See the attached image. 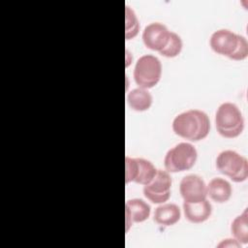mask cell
I'll return each instance as SVG.
<instances>
[{
	"label": "cell",
	"instance_id": "1",
	"mask_svg": "<svg viewBox=\"0 0 248 248\" xmlns=\"http://www.w3.org/2000/svg\"><path fill=\"white\" fill-rule=\"evenodd\" d=\"M172 130L182 139L199 141L208 136L210 121L205 112L200 109H189L175 116L172 121Z\"/></svg>",
	"mask_w": 248,
	"mask_h": 248
},
{
	"label": "cell",
	"instance_id": "2",
	"mask_svg": "<svg viewBox=\"0 0 248 248\" xmlns=\"http://www.w3.org/2000/svg\"><path fill=\"white\" fill-rule=\"evenodd\" d=\"M217 132L226 139L238 137L244 129V119L238 107L232 103L219 106L215 114Z\"/></svg>",
	"mask_w": 248,
	"mask_h": 248
},
{
	"label": "cell",
	"instance_id": "3",
	"mask_svg": "<svg viewBox=\"0 0 248 248\" xmlns=\"http://www.w3.org/2000/svg\"><path fill=\"white\" fill-rule=\"evenodd\" d=\"M162 77L161 61L154 55L146 54L140 57L134 69V79L139 87L143 89L153 88Z\"/></svg>",
	"mask_w": 248,
	"mask_h": 248
},
{
	"label": "cell",
	"instance_id": "4",
	"mask_svg": "<svg viewBox=\"0 0 248 248\" xmlns=\"http://www.w3.org/2000/svg\"><path fill=\"white\" fill-rule=\"evenodd\" d=\"M198 152L194 145L180 142L170 148L164 159L165 169L168 172H180L192 169L197 161Z\"/></svg>",
	"mask_w": 248,
	"mask_h": 248
},
{
	"label": "cell",
	"instance_id": "5",
	"mask_svg": "<svg viewBox=\"0 0 248 248\" xmlns=\"http://www.w3.org/2000/svg\"><path fill=\"white\" fill-rule=\"evenodd\" d=\"M216 168L234 182H243L248 177V161L232 150H225L216 158Z\"/></svg>",
	"mask_w": 248,
	"mask_h": 248
},
{
	"label": "cell",
	"instance_id": "6",
	"mask_svg": "<svg viewBox=\"0 0 248 248\" xmlns=\"http://www.w3.org/2000/svg\"><path fill=\"white\" fill-rule=\"evenodd\" d=\"M157 169L154 165L143 158H125V181L147 185L156 175Z\"/></svg>",
	"mask_w": 248,
	"mask_h": 248
},
{
	"label": "cell",
	"instance_id": "7",
	"mask_svg": "<svg viewBox=\"0 0 248 248\" xmlns=\"http://www.w3.org/2000/svg\"><path fill=\"white\" fill-rule=\"evenodd\" d=\"M171 177L167 170H158L154 178L143 187L144 197L153 203H164L170 197Z\"/></svg>",
	"mask_w": 248,
	"mask_h": 248
},
{
	"label": "cell",
	"instance_id": "8",
	"mask_svg": "<svg viewBox=\"0 0 248 248\" xmlns=\"http://www.w3.org/2000/svg\"><path fill=\"white\" fill-rule=\"evenodd\" d=\"M239 36L240 35L235 34L231 30L219 29L215 31L210 37V47L217 54L227 56L231 59L237 48Z\"/></svg>",
	"mask_w": 248,
	"mask_h": 248
},
{
	"label": "cell",
	"instance_id": "9",
	"mask_svg": "<svg viewBox=\"0 0 248 248\" xmlns=\"http://www.w3.org/2000/svg\"><path fill=\"white\" fill-rule=\"evenodd\" d=\"M179 192L185 202H197L206 199V184L197 174L184 176L179 184Z\"/></svg>",
	"mask_w": 248,
	"mask_h": 248
},
{
	"label": "cell",
	"instance_id": "10",
	"mask_svg": "<svg viewBox=\"0 0 248 248\" xmlns=\"http://www.w3.org/2000/svg\"><path fill=\"white\" fill-rule=\"evenodd\" d=\"M170 34V31L165 24L152 22L145 26L142 33V41L147 48L160 52L166 46Z\"/></svg>",
	"mask_w": 248,
	"mask_h": 248
},
{
	"label": "cell",
	"instance_id": "11",
	"mask_svg": "<svg viewBox=\"0 0 248 248\" xmlns=\"http://www.w3.org/2000/svg\"><path fill=\"white\" fill-rule=\"evenodd\" d=\"M150 206L141 199H132L126 202L125 215H126V231L133 223H141L148 219L150 215Z\"/></svg>",
	"mask_w": 248,
	"mask_h": 248
},
{
	"label": "cell",
	"instance_id": "12",
	"mask_svg": "<svg viewBox=\"0 0 248 248\" xmlns=\"http://www.w3.org/2000/svg\"><path fill=\"white\" fill-rule=\"evenodd\" d=\"M183 211L186 219L194 224H200L206 221L211 213L212 206L205 199L197 202H183Z\"/></svg>",
	"mask_w": 248,
	"mask_h": 248
},
{
	"label": "cell",
	"instance_id": "13",
	"mask_svg": "<svg viewBox=\"0 0 248 248\" xmlns=\"http://www.w3.org/2000/svg\"><path fill=\"white\" fill-rule=\"evenodd\" d=\"M206 192L213 202L224 203L231 199L232 189L229 181L224 178L215 177L206 185Z\"/></svg>",
	"mask_w": 248,
	"mask_h": 248
},
{
	"label": "cell",
	"instance_id": "14",
	"mask_svg": "<svg viewBox=\"0 0 248 248\" xmlns=\"http://www.w3.org/2000/svg\"><path fill=\"white\" fill-rule=\"evenodd\" d=\"M181 217L180 208L174 203L159 205L154 212V221L162 226H173Z\"/></svg>",
	"mask_w": 248,
	"mask_h": 248
},
{
	"label": "cell",
	"instance_id": "15",
	"mask_svg": "<svg viewBox=\"0 0 248 248\" xmlns=\"http://www.w3.org/2000/svg\"><path fill=\"white\" fill-rule=\"evenodd\" d=\"M153 98L147 89L135 88L127 96L129 107L136 111H145L150 108Z\"/></svg>",
	"mask_w": 248,
	"mask_h": 248
},
{
	"label": "cell",
	"instance_id": "16",
	"mask_svg": "<svg viewBox=\"0 0 248 248\" xmlns=\"http://www.w3.org/2000/svg\"><path fill=\"white\" fill-rule=\"evenodd\" d=\"M231 232L236 241L242 244L248 243V213L247 208L242 214L234 218L231 226Z\"/></svg>",
	"mask_w": 248,
	"mask_h": 248
},
{
	"label": "cell",
	"instance_id": "17",
	"mask_svg": "<svg viewBox=\"0 0 248 248\" xmlns=\"http://www.w3.org/2000/svg\"><path fill=\"white\" fill-rule=\"evenodd\" d=\"M182 46H183V44H182V40H181L180 36H178L176 33L170 31V38H169V41H168L166 46L159 53L165 57L173 58L180 54V52L182 50Z\"/></svg>",
	"mask_w": 248,
	"mask_h": 248
},
{
	"label": "cell",
	"instance_id": "18",
	"mask_svg": "<svg viewBox=\"0 0 248 248\" xmlns=\"http://www.w3.org/2000/svg\"><path fill=\"white\" fill-rule=\"evenodd\" d=\"M126 31H125V38L126 40L134 39L140 30V23L135 12L130 8L126 7Z\"/></svg>",
	"mask_w": 248,
	"mask_h": 248
},
{
	"label": "cell",
	"instance_id": "19",
	"mask_svg": "<svg viewBox=\"0 0 248 248\" xmlns=\"http://www.w3.org/2000/svg\"><path fill=\"white\" fill-rule=\"evenodd\" d=\"M247 56H248V43H247V40L245 39V37L240 35L237 48L234 51V53L232 54V56L231 57V59L234 60V61H242V60L246 59Z\"/></svg>",
	"mask_w": 248,
	"mask_h": 248
},
{
	"label": "cell",
	"instance_id": "20",
	"mask_svg": "<svg viewBox=\"0 0 248 248\" xmlns=\"http://www.w3.org/2000/svg\"><path fill=\"white\" fill-rule=\"evenodd\" d=\"M219 247L225 246V247H238L240 246V243L238 241H236L235 239H226L224 241H222L219 245Z\"/></svg>",
	"mask_w": 248,
	"mask_h": 248
}]
</instances>
